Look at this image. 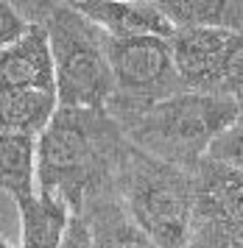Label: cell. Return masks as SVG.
<instances>
[{
  "label": "cell",
  "instance_id": "9a60e30c",
  "mask_svg": "<svg viewBox=\"0 0 243 248\" xmlns=\"http://www.w3.org/2000/svg\"><path fill=\"white\" fill-rule=\"evenodd\" d=\"M25 31H28V23L20 17L14 3H3L0 0V50L9 47L11 42H17Z\"/></svg>",
  "mask_w": 243,
  "mask_h": 248
},
{
  "label": "cell",
  "instance_id": "2e32d148",
  "mask_svg": "<svg viewBox=\"0 0 243 248\" xmlns=\"http://www.w3.org/2000/svg\"><path fill=\"white\" fill-rule=\"evenodd\" d=\"M56 248H92V237H89V229L81 215H70V223Z\"/></svg>",
  "mask_w": 243,
  "mask_h": 248
},
{
  "label": "cell",
  "instance_id": "9c48e42d",
  "mask_svg": "<svg viewBox=\"0 0 243 248\" xmlns=\"http://www.w3.org/2000/svg\"><path fill=\"white\" fill-rule=\"evenodd\" d=\"M78 215L84 217V223L89 229L92 248H156L132 223V217L123 212L121 201L115 195V187L89 198Z\"/></svg>",
  "mask_w": 243,
  "mask_h": 248
},
{
  "label": "cell",
  "instance_id": "5bb4252c",
  "mask_svg": "<svg viewBox=\"0 0 243 248\" xmlns=\"http://www.w3.org/2000/svg\"><path fill=\"white\" fill-rule=\"evenodd\" d=\"M204 159H207V162H215V165H224V168L241 170V162H243L241 120L232 123L229 128H224L221 134L212 140L210 145H207V151H204Z\"/></svg>",
  "mask_w": 243,
  "mask_h": 248
},
{
  "label": "cell",
  "instance_id": "6da1fadb",
  "mask_svg": "<svg viewBox=\"0 0 243 248\" xmlns=\"http://www.w3.org/2000/svg\"><path fill=\"white\" fill-rule=\"evenodd\" d=\"M126 137L106 112L56 109L34 145V190L78 215L89 198L115 187Z\"/></svg>",
  "mask_w": 243,
  "mask_h": 248
},
{
  "label": "cell",
  "instance_id": "8992f818",
  "mask_svg": "<svg viewBox=\"0 0 243 248\" xmlns=\"http://www.w3.org/2000/svg\"><path fill=\"white\" fill-rule=\"evenodd\" d=\"M174 70L182 90L241 101L243 39L215 28H176L168 36Z\"/></svg>",
  "mask_w": 243,
  "mask_h": 248
},
{
  "label": "cell",
  "instance_id": "5b68a950",
  "mask_svg": "<svg viewBox=\"0 0 243 248\" xmlns=\"http://www.w3.org/2000/svg\"><path fill=\"white\" fill-rule=\"evenodd\" d=\"M106 59L112 70V101L106 114L118 128L156 101L182 92L165 36L106 39Z\"/></svg>",
  "mask_w": 243,
  "mask_h": 248
},
{
  "label": "cell",
  "instance_id": "8fae6325",
  "mask_svg": "<svg viewBox=\"0 0 243 248\" xmlns=\"http://www.w3.org/2000/svg\"><path fill=\"white\" fill-rule=\"evenodd\" d=\"M168 25L176 28H215L241 34L243 3L241 0H168L156 3Z\"/></svg>",
  "mask_w": 243,
  "mask_h": 248
},
{
  "label": "cell",
  "instance_id": "e0dca14e",
  "mask_svg": "<svg viewBox=\"0 0 243 248\" xmlns=\"http://www.w3.org/2000/svg\"><path fill=\"white\" fill-rule=\"evenodd\" d=\"M0 248H11L9 243H6V237H0Z\"/></svg>",
  "mask_w": 243,
  "mask_h": 248
},
{
  "label": "cell",
  "instance_id": "52a82bcc",
  "mask_svg": "<svg viewBox=\"0 0 243 248\" xmlns=\"http://www.w3.org/2000/svg\"><path fill=\"white\" fill-rule=\"evenodd\" d=\"M0 90L56 92L51 50L39 25H28L17 42L0 50Z\"/></svg>",
  "mask_w": 243,
  "mask_h": 248
},
{
  "label": "cell",
  "instance_id": "ba28073f",
  "mask_svg": "<svg viewBox=\"0 0 243 248\" xmlns=\"http://www.w3.org/2000/svg\"><path fill=\"white\" fill-rule=\"evenodd\" d=\"M89 25H95L106 39L134 36H171L174 28L159 14L156 3H112V0H81L70 3Z\"/></svg>",
  "mask_w": 243,
  "mask_h": 248
},
{
  "label": "cell",
  "instance_id": "7c38bea8",
  "mask_svg": "<svg viewBox=\"0 0 243 248\" xmlns=\"http://www.w3.org/2000/svg\"><path fill=\"white\" fill-rule=\"evenodd\" d=\"M56 109V92L0 90V134L39 137Z\"/></svg>",
  "mask_w": 243,
  "mask_h": 248
},
{
  "label": "cell",
  "instance_id": "30bf717a",
  "mask_svg": "<svg viewBox=\"0 0 243 248\" xmlns=\"http://www.w3.org/2000/svg\"><path fill=\"white\" fill-rule=\"evenodd\" d=\"M20 217V248H56L70 223V209L48 195H34L14 201Z\"/></svg>",
  "mask_w": 243,
  "mask_h": 248
},
{
  "label": "cell",
  "instance_id": "3957f363",
  "mask_svg": "<svg viewBox=\"0 0 243 248\" xmlns=\"http://www.w3.org/2000/svg\"><path fill=\"white\" fill-rule=\"evenodd\" d=\"M241 120V101L182 90L123 125V137L148 156L193 173L224 128Z\"/></svg>",
  "mask_w": 243,
  "mask_h": 248
},
{
  "label": "cell",
  "instance_id": "7a4b0ae2",
  "mask_svg": "<svg viewBox=\"0 0 243 248\" xmlns=\"http://www.w3.org/2000/svg\"><path fill=\"white\" fill-rule=\"evenodd\" d=\"M14 9L28 25H39L45 31L59 109L106 112L112 101L106 36L70 3H14Z\"/></svg>",
  "mask_w": 243,
  "mask_h": 248
},
{
  "label": "cell",
  "instance_id": "277c9868",
  "mask_svg": "<svg viewBox=\"0 0 243 248\" xmlns=\"http://www.w3.org/2000/svg\"><path fill=\"white\" fill-rule=\"evenodd\" d=\"M123 212L156 248H188L193 232V176L148 156L129 140L115 170Z\"/></svg>",
  "mask_w": 243,
  "mask_h": 248
},
{
  "label": "cell",
  "instance_id": "4fadbf2b",
  "mask_svg": "<svg viewBox=\"0 0 243 248\" xmlns=\"http://www.w3.org/2000/svg\"><path fill=\"white\" fill-rule=\"evenodd\" d=\"M34 145L36 137L0 134V195L11 203L34 195Z\"/></svg>",
  "mask_w": 243,
  "mask_h": 248
}]
</instances>
